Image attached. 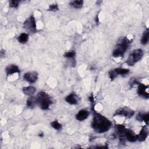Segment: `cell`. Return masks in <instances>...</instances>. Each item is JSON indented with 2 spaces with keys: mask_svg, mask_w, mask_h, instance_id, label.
I'll list each match as a JSON object with an SVG mask.
<instances>
[{
  "mask_svg": "<svg viewBox=\"0 0 149 149\" xmlns=\"http://www.w3.org/2000/svg\"><path fill=\"white\" fill-rule=\"evenodd\" d=\"M140 84V83L137 80V79H133V80L130 81V85L131 86H134V84Z\"/></svg>",
  "mask_w": 149,
  "mask_h": 149,
  "instance_id": "d4e9b609",
  "label": "cell"
},
{
  "mask_svg": "<svg viewBox=\"0 0 149 149\" xmlns=\"http://www.w3.org/2000/svg\"><path fill=\"white\" fill-rule=\"evenodd\" d=\"M134 114V112L127 107L120 108L116 110L114 115H121L126 118H131Z\"/></svg>",
  "mask_w": 149,
  "mask_h": 149,
  "instance_id": "52a82bcc",
  "label": "cell"
},
{
  "mask_svg": "<svg viewBox=\"0 0 149 149\" xmlns=\"http://www.w3.org/2000/svg\"><path fill=\"white\" fill-rule=\"evenodd\" d=\"M148 86H146L144 84L140 83L137 88V93L139 95L145 98H148L149 97L148 93L147 92Z\"/></svg>",
  "mask_w": 149,
  "mask_h": 149,
  "instance_id": "9c48e42d",
  "label": "cell"
},
{
  "mask_svg": "<svg viewBox=\"0 0 149 149\" xmlns=\"http://www.w3.org/2000/svg\"><path fill=\"white\" fill-rule=\"evenodd\" d=\"M49 10L55 12L59 10V8L57 4H52L49 6Z\"/></svg>",
  "mask_w": 149,
  "mask_h": 149,
  "instance_id": "cb8c5ba5",
  "label": "cell"
},
{
  "mask_svg": "<svg viewBox=\"0 0 149 149\" xmlns=\"http://www.w3.org/2000/svg\"><path fill=\"white\" fill-rule=\"evenodd\" d=\"M75 52L73 51H68V52H66L64 54V56L66 57V58H73L74 56H75Z\"/></svg>",
  "mask_w": 149,
  "mask_h": 149,
  "instance_id": "603a6c76",
  "label": "cell"
},
{
  "mask_svg": "<svg viewBox=\"0 0 149 149\" xmlns=\"http://www.w3.org/2000/svg\"><path fill=\"white\" fill-rule=\"evenodd\" d=\"M130 41L127 37L120 38L116 43V47L113 51L112 56L115 58L123 56L130 45Z\"/></svg>",
  "mask_w": 149,
  "mask_h": 149,
  "instance_id": "7a4b0ae2",
  "label": "cell"
},
{
  "mask_svg": "<svg viewBox=\"0 0 149 149\" xmlns=\"http://www.w3.org/2000/svg\"><path fill=\"white\" fill-rule=\"evenodd\" d=\"M5 72L6 74L9 76L16 73H19V69L16 65L11 64V65H9L6 67Z\"/></svg>",
  "mask_w": 149,
  "mask_h": 149,
  "instance_id": "8fae6325",
  "label": "cell"
},
{
  "mask_svg": "<svg viewBox=\"0 0 149 149\" xmlns=\"http://www.w3.org/2000/svg\"><path fill=\"white\" fill-rule=\"evenodd\" d=\"M65 100L68 103L72 105L77 104L78 102V97L74 93H71L69 95H68L67 97H66Z\"/></svg>",
  "mask_w": 149,
  "mask_h": 149,
  "instance_id": "4fadbf2b",
  "label": "cell"
},
{
  "mask_svg": "<svg viewBox=\"0 0 149 149\" xmlns=\"http://www.w3.org/2000/svg\"><path fill=\"white\" fill-rule=\"evenodd\" d=\"M70 5L74 8L80 9L83 6V1L77 0V1H72L70 2Z\"/></svg>",
  "mask_w": 149,
  "mask_h": 149,
  "instance_id": "d6986e66",
  "label": "cell"
},
{
  "mask_svg": "<svg viewBox=\"0 0 149 149\" xmlns=\"http://www.w3.org/2000/svg\"><path fill=\"white\" fill-rule=\"evenodd\" d=\"M23 77L25 80L27 81L33 83L36 81V80L38 79V73L36 72H30L26 73Z\"/></svg>",
  "mask_w": 149,
  "mask_h": 149,
  "instance_id": "ba28073f",
  "label": "cell"
},
{
  "mask_svg": "<svg viewBox=\"0 0 149 149\" xmlns=\"http://www.w3.org/2000/svg\"><path fill=\"white\" fill-rule=\"evenodd\" d=\"M36 98L37 104L39 105L40 108L43 110L48 109L49 108V106L53 103L52 98L44 91L40 92L37 94Z\"/></svg>",
  "mask_w": 149,
  "mask_h": 149,
  "instance_id": "3957f363",
  "label": "cell"
},
{
  "mask_svg": "<svg viewBox=\"0 0 149 149\" xmlns=\"http://www.w3.org/2000/svg\"><path fill=\"white\" fill-rule=\"evenodd\" d=\"M51 126L54 129H55V130H59L62 129V125L61 123H59L56 120H55L54 121L51 122Z\"/></svg>",
  "mask_w": 149,
  "mask_h": 149,
  "instance_id": "44dd1931",
  "label": "cell"
},
{
  "mask_svg": "<svg viewBox=\"0 0 149 149\" xmlns=\"http://www.w3.org/2000/svg\"><path fill=\"white\" fill-rule=\"evenodd\" d=\"M148 118H149L148 113H139L136 115V119L137 120H139L140 122H144L146 123L147 125H148Z\"/></svg>",
  "mask_w": 149,
  "mask_h": 149,
  "instance_id": "9a60e30c",
  "label": "cell"
},
{
  "mask_svg": "<svg viewBox=\"0 0 149 149\" xmlns=\"http://www.w3.org/2000/svg\"><path fill=\"white\" fill-rule=\"evenodd\" d=\"M89 112L86 109H81L76 115V119L77 120L82 121L87 118Z\"/></svg>",
  "mask_w": 149,
  "mask_h": 149,
  "instance_id": "7c38bea8",
  "label": "cell"
},
{
  "mask_svg": "<svg viewBox=\"0 0 149 149\" xmlns=\"http://www.w3.org/2000/svg\"><path fill=\"white\" fill-rule=\"evenodd\" d=\"M148 37H149L148 29H146V30L144 31L142 37H141V44L145 45L148 43Z\"/></svg>",
  "mask_w": 149,
  "mask_h": 149,
  "instance_id": "ac0fdd59",
  "label": "cell"
},
{
  "mask_svg": "<svg viewBox=\"0 0 149 149\" xmlns=\"http://www.w3.org/2000/svg\"><path fill=\"white\" fill-rule=\"evenodd\" d=\"M29 39V35L26 33H22L17 37V40L20 43L24 44L26 43Z\"/></svg>",
  "mask_w": 149,
  "mask_h": 149,
  "instance_id": "ffe728a7",
  "label": "cell"
},
{
  "mask_svg": "<svg viewBox=\"0 0 149 149\" xmlns=\"http://www.w3.org/2000/svg\"><path fill=\"white\" fill-rule=\"evenodd\" d=\"M124 136L130 142H134L137 140V135H136L131 130L125 129L124 132Z\"/></svg>",
  "mask_w": 149,
  "mask_h": 149,
  "instance_id": "30bf717a",
  "label": "cell"
},
{
  "mask_svg": "<svg viewBox=\"0 0 149 149\" xmlns=\"http://www.w3.org/2000/svg\"><path fill=\"white\" fill-rule=\"evenodd\" d=\"M22 91L25 95L31 96L33 95L36 92V88L33 86H27L23 87Z\"/></svg>",
  "mask_w": 149,
  "mask_h": 149,
  "instance_id": "2e32d148",
  "label": "cell"
},
{
  "mask_svg": "<svg viewBox=\"0 0 149 149\" xmlns=\"http://www.w3.org/2000/svg\"><path fill=\"white\" fill-rule=\"evenodd\" d=\"M143 56V51L141 49H134L130 54L126 61V63L129 66H133L142 58Z\"/></svg>",
  "mask_w": 149,
  "mask_h": 149,
  "instance_id": "277c9868",
  "label": "cell"
},
{
  "mask_svg": "<svg viewBox=\"0 0 149 149\" xmlns=\"http://www.w3.org/2000/svg\"><path fill=\"white\" fill-rule=\"evenodd\" d=\"M20 1L17 0H12L9 2V4L11 8H17L20 3Z\"/></svg>",
  "mask_w": 149,
  "mask_h": 149,
  "instance_id": "7402d4cb",
  "label": "cell"
},
{
  "mask_svg": "<svg viewBox=\"0 0 149 149\" xmlns=\"http://www.w3.org/2000/svg\"><path fill=\"white\" fill-rule=\"evenodd\" d=\"M111 126L112 123L109 119L97 112H94L92 127L95 132L98 133L106 132L111 128Z\"/></svg>",
  "mask_w": 149,
  "mask_h": 149,
  "instance_id": "6da1fadb",
  "label": "cell"
},
{
  "mask_svg": "<svg viewBox=\"0 0 149 149\" xmlns=\"http://www.w3.org/2000/svg\"><path fill=\"white\" fill-rule=\"evenodd\" d=\"M26 104L27 107L33 108L34 107V106L37 104V98L35 97H30L26 101Z\"/></svg>",
  "mask_w": 149,
  "mask_h": 149,
  "instance_id": "e0dca14e",
  "label": "cell"
},
{
  "mask_svg": "<svg viewBox=\"0 0 149 149\" xmlns=\"http://www.w3.org/2000/svg\"><path fill=\"white\" fill-rule=\"evenodd\" d=\"M148 136V130L146 127H143L140 132L138 135H137V140L140 141H144Z\"/></svg>",
  "mask_w": 149,
  "mask_h": 149,
  "instance_id": "5bb4252c",
  "label": "cell"
},
{
  "mask_svg": "<svg viewBox=\"0 0 149 149\" xmlns=\"http://www.w3.org/2000/svg\"><path fill=\"white\" fill-rule=\"evenodd\" d=\"M24 28L29 32H35L36 31V23L34 17L31 15L23 23Z\"/></svg>",
  "mask_w": 149,
  "mask_h": 149,
  "instance_id": "5b68a950",
  "label": "cell"
},
{
  "mask_svg": "<svg viewBox=\"0 0 149 149\" xmlns=\"http://www.w3.org/2000/svg\"><path fill=\"white\" fill-rule=\"evenodd\" d=\"M129 72V70L124 68H116L109 72V76L111 80L115 79L118 75H126Z\"/></svg>",
  "mask_w": 149,
  "mask_h": 149,
  "instance_id": "8992f818",
  "label": "cell"
}]
</instances>
